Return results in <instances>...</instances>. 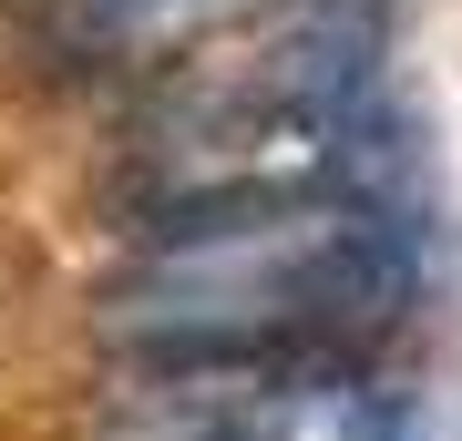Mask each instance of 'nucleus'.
<instances>
[{
	"instance_id": "2",
	"label": "nucleus",
	"mask_w": 462,
	"mask_h": 441,
	"mask_svg": "<svg viewBox=\"0 0 462 441\" xmlns=\"http://www.w3.org/2000/svg\"><path fill=\"white\" fill-rule=\"evenodd\" d=\"M93 441H411V390L370 360L144 370Z\"/></svg>"
},
{
	"instance_id": "1",
	"label": "nucleus",
	"mask_w": 462,
	"mask_h": 441,
	"mask_svg": "<svg viewBox=\"0 0 462 441\" xmlns=\"http://www.w3.org/2000/svg\"><path fill=\"white\" fill-rule=\"evenodd\" d=\"M421 278L431 236L391 196H309L144 236L103 278V339L144 370L360 360Z\"/></svg>"
}]
</instances>
